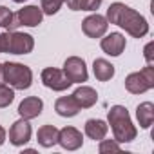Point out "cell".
<instances>
[{"label":"cell","mask_w":154,"mask_h":154,"mask_svg":"<svg viewBox=\"0 0 154 154\" xmlns=\"http://www.w3.org/2000/svg\"><path fill=\"white\" fill-rule=\"evenodd\" d=\"M118 152H122V149H120V145H118V141L114 140H102L100 141V154H118Z\"/></svg>","instance_id":"obj_23"},{"label":"cell","mask_w":154,"mask_h":154,"mask_svg":"<svg viewBox=\"0 0 154 154\" xmlns=\"http://www.w3.org/2000/svg\"><path fill=\"white\" fill-rule=\"evenodd\" d=\"M42 109H44L42 100H40L38 96H29V98H26V100L18 105V114H20L22 118H26V120H33V118L40 116Z\"/></svg>","instance_id":"obj_13"},{"label":"cell","mask_w":154,"mask_h":154,"mask_svg":"<svg viewBox=\"0 0 154 154\" xmlns=\"http://www.w3.org/2000/svg\"><path fill=\"white\" fill-rule=\"evenodd\" d=\"M107 123L102 122V120H87L85 122V134L91 138V140H103L105 134H107Z\"/></svg>","instance_id":"obj_19"},{"label":"cell","mask_w":154,"mask_h":154,"mask_svg":"<svg viewBox=\"0 0 154 154\" xmlns=\"http://www.w3.org/2000/svg\"><path fill=\"white\" fill-rule=\"evenodd\" d=\"M4 67V80L13 87V89H29L33 84V72L27 65L17 63V62H6L2 63Z\"/></svg>","instance_id":"obj_4"},{"label":"cell","mask_w":154,"mask_h":154,"mask_svg":"<svg viewBox=\"0 0 154 154\" xmlns=\"http://www.w3.org/2000/svg\"><path fill=\"white\" fill-rule=\"evenodd\" d=\"M11 22H13V13H11V9H8L6 6H0V27H8V29H9Z\"/></svg>","instance_id":"obj_24"},{"label":"cell","mask_w":154,"mask_h":154,"mask_svg":"<svg viewBox=\"0 0 154 154\" xmlns=\"http://www.w3.org/2000/svg\"><path fill=\"white\" fill-rule=\"evenodd\" d=\"M100 45H102V51L105 54L120 56L123 53V49H125V36L122 33H111L105 38H102Z\"/></svg>","instance_id":"obj_12"},{"label":"cell","mask_w":154,"mask_h":154,"mask_svg":"<svg viewBox=\"0 0 154 154\" xmlns=\"http://www.w3.org/2000/svg\"><path fill=\"white\" fill-rule=\"evenodd\" d=\"M6 141V131H4V127L0 125V145H2Z\"/></svg>","instance_id":"obj_26"},{"label":"cell","mask_w":154,"mask_h":154,"mask_svg":"<svg viewBox=\"0 0 154 154\" xmlns=\"http://www.w3.org/2000/svg\"><path fill=\"white\" fill-rule=\"evenodd\" d=\"M154 87V67L145 65L140 72H131L125 78V89L132 94H141Z\"/></svg>","instance_id":"obj_5"},{"label":"cell","mask_w":154,"mask_h":154,"mask_svg":"<svg viewBox=\"0 0 154 154\" xmlns=\"http://www.w3.org/2000/svg\"><path fill=\"white\" fill-rule=\"evenodd\" d=\"M63 74L71 84H82L87 82V67L85 62L78 56H69L63 63Z\"/></svg>","instance_id":"obj_7"},{"label":"cell","mask_w":154,"mask_h":154,"mask_svg":"<svg viewBox=\"0 0 154 154\" xmlns=\"http://www.w3.org/2000/svg\"><path fill=\"white\" fill-rule=\"evenodd\" d=\"M29 140H31V125L26 118H20L9 129V141L13 145L20 147V145H26Z\"/></svg>","instance_id":"obj_10"},{"label":"cell","mask_w":154,"mask_h":154,"mask_svg":"<svg viewBox=\"0 0 154 154\" xmlns=\"http://www.w3.org/2000/svg\"><path fill=\"white\" fill-rule=\"evenodd\" d=\"M54 111L63 118H72V116H76L80 112V105L76 103V100L72 96H62V98L56 100Z\"/></svg>","instance_id":"obj_15"},{"label":"cell","mask_w":154,"mask_h":154,"mask_svg":"<svg viewBox=\"0 0 154 154\" xmlns=\"http://www.w3.org/2000/svg\"><path fill=\"white\" fill-rule=\"evenodd\" d=\"M72 98L76 100V103L80 105V109H89L96 103L98 100V94L93 87H87V85H82L78 87L74 93H72Z\"/></svg>","instance_id":"obj_14"},{"label":"cell","mask_w":154,"mask_h":154,"mask_svg":"<svg viewBox=\"0 0 154 154\" xmlns=\"http://www.w3.org/2000/svg\"><path fill=\"white\" fill-rule=\"evenodd\" d=\"M42 18H44V13L38 6H26L17 15H13V22L9 26V31H15L18 26L35 27V26L42 24Z\"/></svg>","instance_id":"obj_6"},{"label":"cell","mask_w":154,"mask_h":154,"mask_svg":"<svg viewBox=\"0 0 154 154\" xmlns=\"http://www.w3.org/2000/svg\"><path fill=\"white\" fill-rule=\"evenodd\" d=\"M107 22L123 27L134 38H141V36H145L149 33L147 20L138 11L131 9L129 6H125L122 2H114V4L109 6V9H107Z\"/></svg>","instance_id":"obj_1"},{"label":"cell","mask_w":154,"mask_h":154,"mask_svg":"<svg viewBox=\"0 0 154 154\" xmlns=\"http://www.w3.org/2000/svg\"><path fill=\"white\" fill-rule=\"evenodd\" d=\"M152 47H154V44L152 42H149L147 45H145V60H147V65H152Z\"/></svg>","instance_id":"obj_25"},{"label":"cell","mask_w":154,"mask_h":154,"mask_svg":"<svg viewBox=\"0 0 154 154\" xmlns=\"http://www.w3.org/2000/svg\"><path fill=\"white\" fill-rule=\"evenodd\" d=\"M15 100V93L11 87L0 84V109H4L8 105H11V102Z\"/></svg>","instance_id":"obj_21"},{"label":"cell","mask_w":154,"mask_h":154,"mask_svg":"<svg viewBox=\"0 0 154 154\" xmlns=\"http://www.w3.org/2000/svg\"><path fill=\"white\" fill-rule=\"evenodd\" d=\"M136 118H138L141 129H149L152 125V122H154V105L150 102L140 103L138 109H136Z\"/></svg>","instance_id":"obj_18"},{"label":"cell","mask_w":154,"mask_h":154,"mask_svg":"<svg viewBox=\"0 0 154 154\" xmlns=\"http://www.w3.org/2000/svg\"><path fill=\"white\" fill-rule=\"evenodd\" d=\"M4 80V67H2V63H0V82Z\"/></svg>","instance_id":"obj_27"},{"label":"cell","mask_w":154,"mask_h":154,"mask_svg":"<svg viewBox=\"0 0 154 154\" xmlns=\"http://www.w3.org/2000/svg\"><path fill=\"white\" fill-rule=\"evenodd\" d=\"M58 143L65 149V150H76L80 149L84 143L82 132L74 127H63L62 131H58Z\"/></svg>","instance_id":"obj_11"},{"label":"cell","mask_w":154,"mask_h":154,"mask_svg":"<svg viewBox=\"0 0 154 154\" xmlns=\"http://www.w3.org/2000/svg\"><path fill=\"white\" fill-rule=\"evenodd\" d=\"M107 27H109V22L105 17L102 15H91L87 17L84 22H82V31L89 36V38H102L105 33H107Z\"/></svg>","instance_id":"obj_9"},{"label":"cell","mask_w":154,"mask_h":154,"mask_svg":"<svg viewBox=\"0 0 154 154\" xmlns=\"http://www.w3.org/2000/svg\"><path fill=\"white\" fill-rule=\"evenodd\" d=\"M72 11H96L102 6V0H65Z\"/></svg>","instance_id":"obj_20"},{"label":"cell","mask_w":154,"mask_h":154,"mask_svg":"<svg viewBox=\"0 0 154 154\" xmlns=\"http://www.w3.org/2000/svg\"><path fill=\"white\" fill-rule=\"evenodd\" d=\"M36 140L42 147H53L58 143V129L54 125H44L38 129V134H36Z\"/></svg>","instance_id":"obj_17"},{"label":"cell","mask_w":154,"mask_h":154,"mask_svg":"<svg viewBox=\"0 0 154 154\" xmlns=\"http://www.w3.org/2000/svg\"><path fill=\"white\" fill-rule=\"evenodd\" d=\"M35 47V40L27 33L8 31L0 35V53H11V54H27Z\"/></svg>","instance_id":"obj_3"},{"label":"cell","mask_w":154,"mask_h":154,"mask_svg":"<svg viewBox=\"0 0 154 154\" xmlns=\"http://www.w3.org/2000/svg\"><path fill=\"white\" fill-rule=\"evenodd\" d=\"M42 82H44L45 87H49L53 91H65L72 85L67 80V76L63 74V71L54 69V67H45L42 71Z\"/></svg>","instance_id":"obj_8"},{"label":"cell","mask_w":154,"mask_h":154,"mask_svg":"<svg viewBox=\"0 0 154 154\" xmlns=\"http://www.w3.org/2000/svg\"><path fill=\"white\" fill-rule=\"evenodd\" d=\"M109 125H111L114 140L118 143H129L138 134L136 127L131 122V116H129L127 109L122 107V105H114V107L109 109Z\"/></svg>","instance_id":"obj_2"},{"label":"cell","mask_w":154,"mask_h":154,"mask_svg":"<svg viewBox=\"0 0 154 154\" xmlns=\"http://www.w3.org/2000/svg\"><path fill=\"white\" fill-rule=\"evenodd\" d=\"M13 2H17V4H20V2H26V0H13Z\"/></svg>","instance_id":"obj_28"},{"label":"cell","mask_w":154,"mask_h":154,"mask_svg":"<svg viewBox=\"0 0 154 154\" xmlns=\"http://www.w3.org/2000/svg\"><path fill=\"white\" fill-rule=\"evenodd\" d=\"M63 2H65V0H42L40 9H42V13H45V15H54V13L60 11V8H62Z\"/></svg>","instance_id":"obj_22"},{"label":"cell","mask_w":154,"mask_h":154,"mask_svg":"<svg viewBox=\"0 0 154 154\" xmlns=\"http://www.w3.org/2000/svg\"><path fill=\"white\" fill-rule=\"evenodd\" d=\"M93 71H94V76H96V80L100 82H107L111 80L112 76H114V65L103 58H96L94 63H93Z\"/></svg>","instance_id":"obj_16"}]
</instances>
